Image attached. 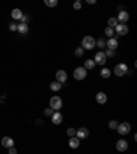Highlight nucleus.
<instances>
[{"label": "nucleus", "instance_id": "f257e3e1", "mask_svg": "<svg viewBox=\"0 0 137 154\" xmlns=\"http://www.w3.org/2000/svg\"><path fill=\"white\" fill-rule=\"evenodd\" d=\"M95 46H96V41L92 36H85L81 41V48L82 50H93Z\"/></svg>", "mask_w": 137, "mask_h": 154}, {"label": "nucleus", "instance_id": "f03ea898", "mask_svg": "<svg viewBox=\"0 0 137 154\" xmlns=\"http://www.w3.org/2000/svg\"><path fill=\"white\" fill-rule=\"evenodd\" d=\"M50 106L52 110H60L62 106H63V102L59 97H52L50 99Z\"/></svg>", "mask_w": 137, "mask_h": 154}, {"label": "nucleus", "instance_id": "7ed1b4c3", "mask_svg": "<svg viewBox=\"0 0 137 154\" xmlns=\"http://www.w3.org/2000/svg\"><path fill=\"white\" fill-rule=\"evenodd\" d=\"M114 73L118 77H122V76H125L128 73V66L125 63H118L115 66V69H114Z\"/></svg>", "mask_w": 137, "mask_h": 154}, {"label": "nucleus", "instance_id": "20e7f679", "mask_svg": "<svg viewBox=\"0 0 137 154\" xmlns=\"http://www.w3.org/2000/svg\"><path fill=\"white\" fill-rule=\"evenodd\" d=\"M74 79L76 80H84L85 77H87V70L84 69V66H79V68H77L76 70H74Z\"/></svg>", "mask_w": 137, "mask_h": 154}, {"label": "nucleus", "instance_id": "39448f33", "mask_svg": "<svg viewBox=\"0 0 137 154\" xmlns=\"http://www.w3.org/2000/svg\"><path fill=\"white\" fill-rule=\"evenodd\" d=\"M117 131H118L121 135H126V133H129V131H130V124L129 122H121V124H118Z\"/></svg>", "mask_w": 137, "mask_h": 154}, {"label": "nucleus", "instance_id": "423d86ee", "mask_svg": "<svg viewBox=\"0 0 137 154\" xmlns=\"http://www.w3.org/2000/svg\"><path fill=\"white\" fill-rule=\"evenodd\" d=\"M106 59H107V57L104 55V52L99 51V52H96V55H95L93 62H95V63H98V65H104L106 63Z\"/></svg>", "mask_w": 137, "mask_h": 154}, {"label": "nucleus", "instance_id": "0eeeda50", "mask_svg": "<svg viewBox=\"0 0 137 154\" xmlns=\"http://www.w3.org/2000/svg\"><path fill=\"white\" fill-rule=\"evenodd\" d=\"M115 32L118 33V35H121V36H123V35H126V33L129 32V28H128L126 24H118V25L115 26Z\"/></svg>", "mask_w": 137, "mask_h": 154}, {"label": "nucleus", "instance_id": "6e6552de", "mask_svg": "<svg viewBox=\"0 0 137 154\" xmlns=\"http://www.w3.org/2000/svg\"><path fill=\"white\" fill-rule=\"evenodd\" d=\"M1 144L6 149H11V147H14V139L10 138V136H4L3 139H1Z\"/></svg>", "mask_w": 137, "mask_h": 154}, {"label": "nucleus", "instance_id": "1a4fd4ad", "mask_svg": "<svg viewBox=\"0 0 137 154\" xmlns=\"http://www.w3.org/2000/svg\"><path fill=\"white\" fill-rule=\"evenodd\" d=\"M128 147H129V144H128V142L125 139H121L117 142V150L118 151H126L128 150Z\"/></svg>", "mask_w": 137, "mask_h": 154}, {"label": "nucleus", "instance_id": "9d476101", "mask_svg": "<svg viewBox=\"0 0 137 154\" xmlns=\"http://www.w3.org/2000/svg\"><path fill=\"white\" fill-rule=\"evenodd\" d=\"M89 135V129L88 128H79L78 131H76V136L78 139H85Z\"/></svg>", "mask_w": 137, "mask_h": 154}, {"label": "nucleus", "instance_id": "9b49d317", "mask_svg": "<svg viewBox=\"0 0 137 154\" xmlns=\"http://www.w3.org/2000/svg\"><path fill=\"white\" fill-rule=\"evenodd\" d=\"M106 46H107V50L114 51L115 48H118V40H117L115 37H111V39H110L107 43H106Z\"/></svg>", "mask_w": 137, "mask_h": 154}, {"label": "nucleus", "instance_id": "f8f14e48", "mask_svg": "<svg viewBox=\"0 0 137 154\" xmlns=\"http://www.w3.org/2000/svg\"><path fill=\"white\" fill-rule=\"evenodd\" d=\"M66 80H67V73H66L65 70H58V72H56V81H58L59 84H62V83H65Z\"/></svg>", "mask_w": 137, "mask_h": 154}, {"label": "nucleus", "instance_id": "ddd939ff", "mask_svg": "<svg viewBox=\"0 0 137 154\" xmlns=\"http://www.w3.org/2000/svg\"><path fill=\"white\" fill-rule=\"evenodd\" d=\"M51 117H52V122L56 124V125H59V124L63 121V116H62V113H59V111H55Z\"/></svg>", "mask_w": 137, "mask_h": 154}, {"label": "nucleus", "instance_id": "4468645a", "mask_svg": "<svg viewBox=\"0 0 137 154\" xmlns=\"http://www.w3.org/2000/svg\"><path fill=\"white\" fill-rule=\"evenodd\" d=\"M11 17H12V19H17V21H21L22 17H23V14H22V11L19 10V8H14V10L11 11Z\"/></svg>", "mask_w": 137, "mask_h": 154}, {"label": "nucleus", "instance_id": "2eb2a0df", "mask_svg": "<svg viewBox=\"0 0 137 154\" xmlns=\"http://www.w3.org/2000/svg\"><path fill=\"white\" fill-rule=\"evenodd\" d=\"M96 102L100 105H104L107 102V95L104 92H98L96 94Z\"/></svg>", "mask_w": 137, "mask_h": 154}, {"label": "nucleus", "instance_id": "dca6fc26", "mask_svg": "<svg viewBox=\"0 0 137 154\" xmlns=\"http://www.w3.org/2000/svg\"><path fill=\"white\" fill-rule=\"evenodd\" d=\"M68 146L71 147V149H77V147L79 146V139L77 136H71L70 140H68Z\"/></svg>", "mask_w": 137, "mask_h": 154}, {"label": "nucleus", "instance_id": "f3484780", "mask_svg": "<svg viewBox=\"0 0 137 154\" xmlns=\"http://www.w3.org/2000/svg\"><path fill=\"white\" fill-rule=\"evenodd\" d=\"M17 30H18L19 33H22V35H25V33H28V30H29V26H28V24H19V25H17Z\"/></svg>", "mask_w": 137, "mask_h": 154}, {"label": "nucleus", "instance_id": "a211bd4d", "mask_svg": "<svg viewBox=\"0 0 137 154\" xmlns=\"http://www.w3.org/2000/svg\"><path fill=\"white\" fill-rule=\"evenodd\" d=\"M128 19H129V14H128L126 11H121V13H119V15H118V19H117V21H119V22H126Z\"/></svg>", "mask_w": 137, "mask_h": 154}, {"label": "nucleus", "instance_id": "6ab92c4d", "mask_svg": "<svg viewBox=\"0 0 137 154\" xmlns=\"http://www.w3.org/2000/svg\"><path fill=\"white\" fill-rule=\"evenodd\" d=\"M84 66H85V70H90V69H93L96 66V63L93 62V59H87V61L84 62Z\"/></svg>", "mask_w": 137, "mask_h": 154}, {"label": "nucleus", "instance_id": "aec40b11", "mask_svg": "<svg viewBox=\"0 0 137 154\" xmlns=\"http://www.w3.org/2000/svg\"><path fill=\"white\" fill-rule=\"evenodd\" d=\"M50 88H51V90H52V91H55V92H58V91L62 88V84H59L58 81H54V83H51Z\"/></svg>", "mask_w": 137, "mask_h": 154}, {"label": "nucleus", "instance_id": "412c9836", "mask_svg": "<svg viewBox=\"0 0 137 154\" xmlns=\"http://www.w3.org/2000/svg\"><path fill=\"white\" fill-rule=\"evenodd\" d=\"M100 76L103 77V79H108L110 76H111V72H110V69L104 68V69H101V72H100Z\"/></svg>", "mask_w": 137, "mask_h": 154}, {"label": "nucleus", "instance_id": "4be33fe9", "mask_svg": "<svg viewBox=\"0 0 137 154\" xmlns=\"http://www.w3.org/2000/svg\"><path fill=\"white\" fill-rule=\"evenodd\" d=\"M104 33L107 35L108 37H110V39H111V37L114 36V29H112V28H108V26H107V28L104 29Z\"/></svg>", "mask_w": 137, "mask_h": 154}, {"label": "nucleus", "instance_id": "5701e85b", "mask_svg": "<svg viewBox=\"0 0 137 154\" xmlns=\"http://www.w3.org/2000/svg\"><path fill=\"white\" fill-rule=\"evenodd\" d=\"M45 4L48 7H55V6H58V0H45Z\"/></svg>", "mask_w": 137, "mask_h": 154}, {"label": "nucleus", "instance_id": "b1692460", "mask_svg": "<svg viewBox=\"0 0 137 154\" xmlns=\"http://www.w3.org/2000/svg\"><path fill=\"white\" fill-rule=\"evenodd\" d=\"M117 25H118L117 18H110L108 19V28H112V26H117Z\"/></svg>", "mask_w": 137, "mask_h": 154}, {"label": "nucleus", "instance_id": "393cba45", "mask_svg": "<svg viewBox=\"0 0 137 154\" xmlns=\"http://www.w3.org/2000/svg\"><path fill=\"white\" fill-rule=\"evenodd\" d=\"M108 127H110L111 129H117V128H118V121H117V120H111Z\"/></svg>", "mask_w": 137, "mask_h": 154}, {"label": "nucleus", "instance_id": "a878e982", "mask_svg": "<svg viewBox=\"0 0 137 154\" xmlns=\"http://www.w3.org/2000/svg\"><path fill=\"white\" fill-rule=\"evenodd\" d=\"M74 54H76L77 57H81V55L84 54V50L81 48V47H78V48H76V51H74Z\"/></svg>", "mask_w": 137, "mask_h": 154}, {"label": "nucleus", "instance_id": "bb28decb", "mask_svg": "<svg viewBox=\"0 0 137 154\" xmlns=\"http://www.w3.org/2000/svg\"><path fill=\"white\" fill-rule=\"evenodd\" d=\"M96 46H98L99 48H104V47H106V41H104L103 39H100V40L98 41V44H96Z\"/></svg>", "mask_w": 137, "mask_h": 154}, {"label": "nucleus", "instance_id": "cd10ccee", "mask_svg": "<svg viewBox=\"0 0 137 154\" xmlns=\"http://www.w3.org/2000/svg\"><path fill=\"white\" fill-rule=\"evenodd\" d=\"M44 114L48 116V117H51V116L54 114V111H52V109H51V108H48V109H45V110H44Z\"/></svg>", "mask_w": 137, "mask_h": 154}, {"label": "nucleus", "instance_id": "c85d7f7f", "mask_svg": "<svg viewBox=\"0 0 137 154\" xmlns=\"http://www.w3.org/2000/svg\"><path fill=\"white\" fill-rule=\"evenodd\" d=\"M67 135L70 136V138H71V136H74V135H76V129H74V128H68L67 129Z\"/></svg>", "mask_w": 137, "mask_h": 154}, {"label": "nucleus", "instance_id": "c756f323", "mask_svg": "<svg viewBox=\"0 0 137 154\" xmlns=\"http://www.w3.org/2000/svg\"><path fill=\"white\" fill-rule=\"evenodd\" d=\"M104 55H106V57H114V55H115V52H114V51H111V50H107V51H106V52H104Z\"/></svg>", "mask_w": 137, "mask_h": 154}, {"label": "nucleus", "instance_id": "7c9ffc66", "mask_svg": "<svg viewBox=\"0 0 137 154\" xmlns=\"http://www.w3.org/2000/svg\"><path fill=\"white\" fill-rule=\"evenodd\" d=\"M73 8H74V10H79V8H81V1H76V3L73 4Z\"/></svg>", "mask_w": 137, "mask_h": 154}, {"label": "nucleus", "instance_id": "2f4dec72", "mask_svg": "<svg viewBox=\"0 0 137 154\" xmlns=\"http://www.w3.org/2000/svg\"><path fill=\"white\" fill-rule=\"evenodd\" d=\"M8 28H10V30H12V32H14V30H17V24H10V26H8Z\"/></svg>", "mask_w": 137, "mask_h": 154}, {"label": "nucleus", "instance_id": "473e14b6", "mask_svg": "<svg viewBox=\"0 0 137 154\" xmlns=\"http://www.w3.org/2000/svg\"><path fill=\"white\" fill-rule=\"evenodd\" d=\"M8 154H17V149H14V147L8 149Z\"/></svg>", "mask_w": 137, "mask_h": 154}, {"label": "nucleus", "instance_id": "72a5a7b5", "mask_svg": "<svg viewBox=\"0 0 137 154\" xmlns=\"http://www.w3.org/2000/svg\"><path fill=\"white\" fill-rule=\"evenodd\" d=\"M28 19H29V17H28V15H23V17H22V24H26V22H28Z\"/></svg>", "mask_w": 137, "mask_h": 154}, {"label": "nucleus", "instance_id": "f704fd0d", "mask_svg": "<svg viewBox=\"0 0 137 154\" xmlns=\"http://www.w3.org/2000/svg\"><path fill=\"white\" fill-rule=\"evenodd\" d=\"M88 3H89V4H95V3H96V0H88Z\"/></svg>", "mask_w": 137, "mask_h": 154}]
</instances>
